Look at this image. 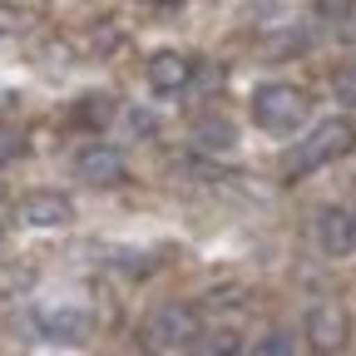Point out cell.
Wrapping results in <instances>:
<instances>
[{
  "mask_svg": "<svg viewBox=\"0 0 356 356\" xmlns=\"http://www.w3.org/2000/svg\"><path fill=\"white\" fill-rule=\"evenodd\" d=\"M307 119V95L297 84H262L252 95V124L262 134H273V139H287V134H297Z\"/></svg>",
  "mask_w": 356,
  "mask_h": 356,
  "instance_id": "obj_2",
  "label": "cell"
},
{
  "mask_svg": "<svg viewBox=\"0 0 356 356\" xmlns=\"http://www.w3.org/2000/svg\"><path fill=\"white\" fill-rule=\"evenodd\" d=\"M35 332L44 341L74 346V341L89 337V312H79V307H44V312H35Z\"/></svg>",
  "mask_w": 356,
  "mask_h": 356,
  "instance_id": "obj_5",
  "label": "cell"
},
{
  "mask_svg": "<svg viewBox=\"0 0 356 356\" xmlns=\"http://www.w3.org/2000/svg\"><path fill=\"white\" fill-rule=\"evenodd\" d=\"M351 149H356V124H351V119H322L302 144L287 149V163H282V168H287V178H302V173H312V168H322V163L351 154Z\"/></svg>",
  "mask_w": 356,
  "mask_h": 356,
  "instance_id": "obj_1",
  "label": "cell"
},
{
  "mask_svg": "<svg viewBox=\"0 0 356 356\" xmlns=\"http://www.w3.org/2000/svg\"><path fill=\"white\" fill-rule=\"evenodd\" d=\"M20 222H25V228H70L74 208H70L65 193H30L20 203Z\"/></svg>",
  "mask_w": 356,
  "mask_h": 356,
  "instance_id": "obj_7",
  "label": "cell"
},
{
  "mask_svg": "<svg viewBox=\"0 0 356 356\" xmlns=\"http://www.w3.org/2000/svg\"><path fill=\"white\" fill-rule=\"evenodd\" d=\"M252 356H297V337H292V332H267V337L252 346Z\"/></svg>",
  "mask_w": 356,
  "mask_h": 356,
  "instance_id": "obj_11",
  "label": "cell"
},
{
  "mask_svg": "<svg viewBox=\"0 0 356 356\" xmlns=\"http://www.w3.org/2000/svg\"><path fill=\"white\" fill-rule=\"evenodd\" d=\"M74 119H79V124H95V129H99V124H109V119H114V104H109L104 95H89V99H79Z\"/></svg>",
  "mask_w": 356,
  "mask_h": 356,
  "instance_id": "obj_10",
  "label": "cell"
},
{
  "mask_svg": "<svg viewBox=\"0 0 356 356\" xmlns=\"http://www.w3.org/2000/svg\"><path fill=\"white\" fill-rule=\"evenodd\" d=\"M337 99H341V104H356V65L337 70Z\"/></svg>",
  "mask_w": 356,
  "mask_h": 356,
  "instance_id": "obj_14",
  "label": "cell"
},
{
  "mask_svg": "<svg viewBox=\"0 0 356 356\" xmlns=\"http://www.w3.org/2000/svg\"><path fill=\"white\" fill-rule=\"evenodd\" d=\"M198 356H238V346H233V337H213V341H203Z\"/></svg>",
  "mask_w": 356,
  "mask_h": 356,
  "instance_id": "obj_15",
  "label": "cell"
},
{
  "mask_svg": "<svg viewBox=\"0 0 356 356\" xmlns=\"http://www.w3.org/2000/svg\"><path fill=\"white\" fill-rule=\"evenodd\" d=\"M351 222H356V213H351Z\"/></svg>",
  "mask_w": 356,
  "mask_h": 356,
  "instance_id": "obj_16",
  "label": "cell"
},
{
  "mask_svg": "<svg viewBox=\"0 0 356 356\" xmlns=\"http://www.w3.org/2000/svg\"><path fill=\"white\" fill-rule=\"evenodd\" d=\"M198 337V312L188 302H163L154 317L144 322V341L159 346V351H173V346H188Z\"/></svg>",
  "mask_w": 356,
  "mask_h": 356,
  "instance_id": "obj_3",
  "label": "cell"
},
{
  "mask_svg": "<svg viewBox=\"0 0 356 356\" xmlns=\"http://www.w3.org/2000/svg\"><path fill=\"white\" fill-rule=\"evenodd\" d=\"M312 233H317V248L332 252V257H341V252L356 248V222H351V213H341V208H322L317 222H312Z\"/></svg>",
  "mask_w": 356,
  "mask_h": 356,
  "instance_id": "obj_8",
  "label": "cell"
},
{
  "mask_svg": "<svg viewBox=\"0 0 356 356\" xmlns=\"http://www.w3.org/2000/svg\"><path fill=\"white\" fill-rule=\"evenodd\" d=\"M20 154H25V134L10 129V124H0V163H10V159H20Z\"/></svg>",
  "mask_w": 356,
  "mask_h": 356,
  "instance_id": "obj_12",
  "label": "cell"
},
{
  "mask_svg": "<svg viewBox=\"0 0 356 356\" xmlns=\"http://www.w3.org/2000/svg\"><path fill=\"white\" fill-rule=\"evenodd\" d=\"M74 173L84 178V184H95V188H109L124 178V154L114 144H89L74 154Z\"/></svg>",
  "mask_w": 356,
  "mask_h": 356,
  "instance_id": "obj_6",
  "label": "cell"
},
{
  "mask_svg": "<svg viewBox=\"0 0 356 356\" xmlns=\"http://www.w3.org/2000/svg\"><path fill=\"white\" fill-rule=\"evenodd\" d=\"M307 341L317 346V351H341L351 341V317H346V307L341 302H317L312 307V317H307Z\"/></svg>",
  "mask_w": 356,
  "mask_h": 356,
  "instance_id": "obj_4",
  "label": "cell"
},
{
  "mask_svg": "<svg viewBox=\"0 0 356 356\" xmlns=\"http://www.w3.org/2000/svg\"><path fill=\"white\" fill-rule=\"evenodd\" d=\"M203 139H213L208 149H228V144H233V129H228V124H198V144H203Z\"/></svg>",
  "mask_w": 356,
  "mask_h": 356,
  "instance_id": "obj_13",
  "label": "cell"
},
{
  "mask_svg": "<svg viewBox=\"0 0 356 356\" xmlns=\"http://www.w3.org/2000/svg\"><path fill=\"white\" fill-rule=\"evenodd\" d=\"M188 79H193V65H188L184 55L163 50V55H154V60H149V84L159 89V95H173V89H184Z\"/></svg>",
  "mask_w": 356,
  "mask_h": 356,
  "instance_id": "obj_9",
  "label": "cell"
}]
</instances>
